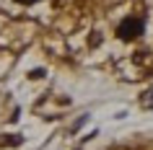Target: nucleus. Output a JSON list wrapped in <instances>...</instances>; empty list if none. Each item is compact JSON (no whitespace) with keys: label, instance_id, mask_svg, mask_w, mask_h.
Wrapping results in <instances>:
<instances>
[{"label":"nucleus","instance_id":"1","mask_svg":"<svg viewBox=\"0 0 153 150\" xmlns=\"http://www.w3.org/2000/svg\"><path fill=\"white\" fill-rule=\"evenodd\" d=\"M143 31H145V18H140V16H127V18H122V24L117 26V39L132 41V39H137Z\"/></svg>","mask_w":153,"mask_h":150},{"label":"nucleus","instance_id":"2","mask_svg":"<svg viewBox=\"0 0 153 150\" xmlns=\"http://www.w3.org/2000/svg\"><path fill=\"white\" fill-rule=\"evenodd\" d=\"M29 78H34V80L44 78V70H31V72H29Z\"/></svg>","mask_w":153,"mask_h":150},{"label":"nucleus","instance_id":"3","mask_svg":"<svg viewBox=\"0 0 153 150\" xmlns=\"http://www.w3.org/2000/svg\"><path fill=\"white\" fill-rule=\"evenodd\" d=\"M16 3H21V5H34L36 0H16Z\"/></svg>","mask_w":153,"mask_h":150}]
</instances>
